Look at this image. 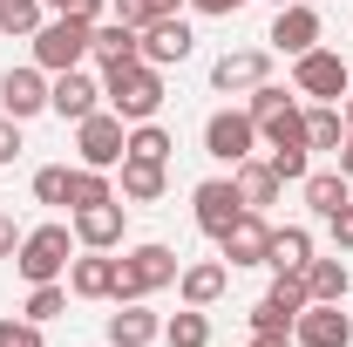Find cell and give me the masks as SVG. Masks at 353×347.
I'll return each mask as SVG.
<instances>
[{"instance_id":"cell-16","label":"cell","mask_w":353,"mask_h":347,"mask_svg":"<svg viewBox=\"0 0 353 347\" xmlns=\"http://www.w3.org/2000/svg\"><path fill=\"white\" fill-rule=\"evenodd\" d=\"M116 279H123V259H109V252H75L68 259V293L75 300H116Z\"/></svg>"},{"instance_id":"cell-42","label":"cell","mask_w":353,"mask_h":347,"mask_svg":"<svg viewBox=\"0 0 353 347\" xmlns=\"http://www.w3.org/2000/svg\"><path fill=\"white\" fill-rule=\"evenodd\" d=\"M340 171H347V184H353V109H347V143H340Z\"/></svg>"},{"instance_id":"cell-22","label":"cell","mask_w":353,"mask_h":347,"mask_svg":"<svg viewBox=\"0 0 353 347\" xmlns=\"http://www.w3.org/2000/svg\"><path fill=\"white\" fill-rule=\"evenodd\" d=\"M299 191H306V212H312V218H333L340 205H353V184H347L340 164H333V171H306Z\"/></svg>"},{"instance_id":"cell-32","label":"cell","mask_w":353,"mask_h":347,"mask_svg":"<svg viewBox=\"0 0 353 347\" xmlns=\"http://www.w3.org/2000/svg\"><path fill=\"white\" fill-rule=\"evenodd\" d=\"M265 164L285 177V184H306V171H312V150H306V143H285V150H265Z\"/></svg>"},{"instance_id":"cell-23","label":"cell","mask_w":353,"mask_h":347,"mask_svg":"<svg viewBox=\"0 0 353 347\" xmlns=\"http://www.w3.org/2000/svg\"><path fill=\"white\" fill-rule=\"evenodd\" d=\"M306 259H312V232L306 225H272L265 265H272V272H306Z\"/></svg>"},{"instance_id":"cell-5","label":"cell","mask_w":353,"mask_h":347,"mask_svg":"<svg viewBox=\"0 0 353 347\" xmlns=\"http://www.w3.org/2000/svg\"><path fill=\"white\" fill-rule=\"evenodd\" d=\"M204 157L211 164H245V157H259V123L245 116V109H211L204 116Z\"/></svg>"},{"instance_id":"cell-13","label":"cell","mask_w":353,"mask_h":347,"mask_svg":"<svg viewBox=\"0 0 353 347\" xmlns=\"http://www.w3.org/2000/svg\"><path fill=\"white\" fill-rule=\"evenodd\" d=\"M123 232H130V205H123V198L82 205V212H75V245H88V252H116Z\"/></svg>"},{"instance_id":"cell-41","label":"cell","mask_w":353,"mask_h":347,"mask_svg":"<svg viewBox=\"0 0 353 347\" xmlns=\"http://www.w3.org/2000/svg\"><path fill=\"white\" fill-rule=\"evenodd\" d=\"M14 252H21V225L0 212V259H14Z\"/></svg>"},{"instance_id":"cell-37","label":"cell","mask_w":353,"mask_h":347,"mask_svg":"<svg viewBox=\"0 0 353 347\" xmlns=\"http://www.w3.org/2000/svg\"><path fill=\"white\" fill-rule=\"evenodd\" d=\"M48 14H82V21H102L109 14V0H41Z\"/></svg>"},{"instance_id":"cell-45","label":"cell","mask_w":353,"mask_h":347,"mask_svg":"<svg viewBox=\"0 0 353 347\" xmlns=\"http://www.w3.org/2000/svg\"><path fill=\"white\" fill-rule=\"evenodd\" d=\"M340 109H353V62H347V102H340Z\"/></svg>"},{"instance_id":"cell-20","label":"cell","mask_w":353,"mask_h":347,"mask_svg":"<svg viewBox=\"0 0 353 347\" xmlns=\"http://www.w3.org/2000/svg\"><path fill=\"white\" fill-rule=\"evenodd\" d=\"M224 286H231V265L224 259H197L176 272V293H183V306H218Z\"/></svg>"},{"instance_id":"cell-1","label":"cell","mask_w":353,"mask_h":347,"mask_svg":"<svg viewBox=\"0 0 353 347\" xmlns=\"http://www.w3.org/2000/svg\"><path fill=\"white\" fill-rule=\"evenodd\" d=\"M102 109H116L123 123H157V109H163V68H150L143 55L136 62H109L102 68Z\"/></svg>"},{"instance_id":"cell-12","label":"cell","mask_w":353,"mask_h":347,"mask_svg":"<svg viewBox=\"0 0 353 347\" xmlns=\"http://www.w3.org/2000/svg\"><path fill=\"white\" fill-rule=\"evenodd\" d=\"M292 341L299 347H353V313H340V300H312L292 320Z\"/></svg>"},{"instance_id":"cell-4","label":"cell","mask_w":353,"mask_h":347,"mask_svg":"<svg viewBox=\"0 0 353 347\" xmlns=\"http://www.w3.org/2000/svg\"><path fill=\"white\" fill-rule=\"evenodd\" d=\"M176 272H183V259H176L163 238L130 245V252H123V279H116V306H123V300H150V293L176 286Z\"/></svg>"},{"instance_id":"cell-40","label":"cell","mask_w":353,"mask_h":347,"mask_svg":"<svg viewBox=\"0 0 353 347\" xmlns=\"http://www.w3.org/2000/svg\"><path fill=\"white\" fill-rule=\"evenodd\" d=\"M245 0H190V14H204V21H224V14H238Z\"/></svg>"},{"instance_id":"cell-11","label":"cell","mask_w":353,"mask_h":347,"mask_svg":"<svg viewBox=\"0 0 353 347\" xmlns=\"http://www.w3.org/2000/svg\"><path fill=\"white\" fill-rule=\"evenodd\" d=\"M259 82H272V48H224L218 62H211V88L218 95H252Z\"/></svg>"},{"instance_id":"cell-6","label":"cell","mask_w":353,"mask_h":347,"mask_svg":"<svg viewBox=\"0 0 353 347\" xmlns=\"http://www.w3.org/2000/svg\"><path fill=\"white\" fill-rule=\"evenodd\" d=\"M75 150H82L88 171H116L123 164V150H130V123L116 116V109H95L75 123Z\"/></svg>"},{"instance_id":"cell-3","label":"cell","mask_w":353,"mask_h":347,"mask_svg":"<svg viewBox=\"0 0 353 347\" xmlns=\"http://www.w3.org/2000/svg\"><path fill=\"white\" fill-rule=\"evenodd\" d=\"M88 41H95V21H82V14H48L28 48H34V68L61 75V68H82L88 62Z\"/></svg>"},{"instance_id":"cell-15","label":"cell","mask_w":353,"mask_h":347,"mask_svg":"<svg viewBox=\"0 0 353 347\" xmlns=\"http://www.w3.org/2000/svg\"><path fill=\"white\" fill-rule=\"evenodd\" d=\"M0 109L14 116V123H28V116H48V68H7L0 75Z\"/></svg>"},{"instance_id":"cell-27","label":"cell","mask_w":353,"mask_h":347,"mask_svg":"<svg viewBox=\"0 0 353 347\" xmlns=\"http://www.w3.org/2000/svg\"><path fill=\"white\" fill-rule=\"evenodd\" d=\"M163 341L170 347H211V306H176L163 320Z\"/></svg>"},{"instance_id":"cell-19","label":"cell","mask_w":353,"mask_h":347,"mask_svg":"<svg viewBox=\"0 0 353 347\" xmlns=\"http://www.w3.org/2000/svg\"><path fill=\"white\" fill-rule=\"evenodd\" d=\"M163 341V313H150V300H123L109 313V347H150Z\"/></svg>"},{"instance_id":"cell-28","label":"cell","mask_w":353,"mask_h":347,"mask_svg":"<svg viewBox=\"0 0 353 347\" xmlns=\"http://www.w3.org/2000/svg\"><path fill=\"white\" fill-rule=\"evenodd\" d=\"M123 157H143V164H170L176 157V136L163 123H130V150Z\"/></svg>"},{"instance_id":"cell-10","label":"cell","mask_w":353,"mask_h":347,"mask_svg":"<svg viewBox=\"0 0 353 347\" xmlns=\"http://www.w3.org/2000/svg\"><path fill=\"white\" fill-rule=\"evenodd\" d=\"M102 109V75H88V68H61V75H48V116H61V123H82Z\"/></svg>"},{"instance_id":"cell-30","label":"cell","mask_w":353,"mask_h":347,"mask_svg":"<svg viewBox=\"0 0 353 347\" xmlns=\"http://www.w3.org/2000/svg\"><path fill=\"white\" fill-rule=\"evenodd\" d=\"M48 21L41 0H0V35H14V41H34V28Z\"/></svg>"},{"instance_id":"cell-39","label":"cell","mask_w":353,"mask_h":347,"mask_svg":"<svg viewBox=\"0 0 353 347\" xmlns=\"http://www.w3.org/2000/svg\"><path fill=\"white\" fill-rule=\"evenodd\" d=\"M326 232H333V245H340V252H353V205H340V212L326 218Z\"/></svg>"},{"instance_id":"cell-43","label":"cell","mask_w":353,"mask_h":347,"mask_svg":"<svg viewBox=\"0 0 353 347\" xmlns=\"http://www.w3.org/2000/svg\"><path fill=\"white\" fill-rule=\"evenodd\" d=\"M245 347H299V341H292V334H252Z\"/></svg>"},{"instance_id":"cell-29","label":"cell","mask_w":353,"mask_h":347,"mask_svg":"<svg viewBox=\"0 0 353 347\" xmlns=\"http://www.w3.org/2000/svg\"><path fill=\"white\" fill-rule=\"evenodd\" d=\"M109 198H116L109 171H88V164H75V177H68V212H82V205H109Z\"/></svg>"},{"instance_id":"cell-24","label":"cell","mask_w":353,"mask_h":347,"mask_svg":"<svg viewBox=\"0 0 353 347\" xmlns=\"http://www.w3.org/2000/svg\"><path fill=\"white\" fill-rule=\"evenodd\" d=\"M299 279H306V300H347V293H353V272H347V259H319V252H312Z\"/></svg>"},{"instance_id":"cell-34","label":"cell","mask_w":353,"mask_h":347,"mask_svg":"<svg viewBox=\"0 0 353 347\" xmlns=\"http://www.w3.org/2000/svg\"><path fill=\"white\" fill-rule=\"evenodd\" d=\"M292 320H299V313H285V306L272 300V293L252 306V334H292Z\"/></svg>"},{"instance_id":"cell-33","label":"cell","mask_w":353,"mask_h":347,"mask_svg":"<svg viewBox=\"0 0 353 347\" xmlns=\"http://www.w3.org/2000/svg\"><path fill=\"white\" fill-rule=\"evenodd\" d=\"M68 164H41L34 171V205H68Z\"/></svg>"},{"instance_id":"cell-8","label":"cell","mask_w":353,"mask_h":347,"mask_svg":"<svg viewBox=\"0 0 353 347\" xmlns=\"http://www.w3.org/2000/svg\"><path fill=\"white\" fill-rule=\"evenodd\" d=\"M292 88H299L306 102H347V62H340L333 48H306V55L292 62Z\"/></svg>"},{"instance_id":"cell-31","label":"cell","mask_w":353,"mask_h":347,"mask_svg":"<svg viewBox=\"0 0 353 347\" xmlns=\"http://www.w3.org/2000/svg\"><path fill=\"white\" fill-rule=\"evenodd\" d=\"M21 313H28L34 327H48V320H61V313H68V279H48V286H34Z\"/></svg>"},{"instance_id":"cell-17","label":"cell","mask_w":353,"mask_h":347,"mask_svg":"<svg viewBox=\"0 0 353 347\" xmlns=\"http://www.w3.org/2000/svg\"><path fill=\"white\" fill-rule=\"evenodd\" d=\"M265 245H272L265 212H238V225L218 238V259H224V265H265Z\"/></svg>"},{"instance_id":"cell-9","label":"cell","mask_w":353,"mask_h":347,"mask_svg":"<svg viewBox=\"0 0 353 347\" xmlns=\"http://www.w3.org/2000/svg\"><path fill=\"white\" fill-rule=\"evenodd\" d=\"M238 212H252V205L238 198V184H231V177H204V184L190 191V218H197V232H204V238H224V232L238 225Z\"/></svg>"},{"instance_id":"cell-36","label":"cell","mask_w":353,"mask_h":347,"mask_svg":"<svg viewBox=\"0 0 353 347\" xmlns=\"http://www.w3.org/2000/svg\"><path fill=\"white\" fill-rule=\"evenodd\" d=\"M109 21H123V28H136V35H143L157 14H150V0H109Z\"/></svg>"},{"instance_id":"cell-25","label":"cell","mask_w":353,"mask_h":347,"mask_svg":"<svg viewBox=\"0 0 353 347\" xmlns=\"http://www.w3.org/2000/svg\"><path fill=\"white\" fill-rule=\"evenodd\" d=\"M88 55H95L102 68H109V62H136V55H143V35H136V28H123V21H95Z\"/></svg>"},{"instance_id":"cell-26","label":"cell","mask_w":353,"mask_h":347,"mask_svg":"<svg viewBox=\"0 0 353 347\" xmlns=\"http://www.w3.org/2000/svg\"><path fill=\"white\" fill-rule=\"evenodd\" d=\"M306 143L340 157V143H347V109H340V102H312L306 109Z\"/></svg>"},{"instance_id":"cell-44","label":"cell","mask_w":353,"mask_h":347,"mask_svg":"<svg viewBox=\"0 0 353 347\" xmlns=\"http://www.w3.org/2000/svg\"><path fill=\"white\" fill-rule=\"evenodd\" d=\"M190 0H150V14H183Z\"/></svg>"},{"instance_id":"cell-7","label":"cell","mask_w":353,"mask_h":347,"mask_svg":"<svg viewBox=\"0 0 353 347\" xmlns=\"http://www.w3.org/2000/svg\"><path fill=\"white\" fill-rule=\"evenodd\" d=\"M319 35H326V21H319V7L312 0H279V14H272V55H306V48H319Z\"/></svg>"},{"instance_id":"cell-38","label":"cell","mask_w":353,"mask_h":347,"mask_svg":"<svg viewBox=\"0 0 353 347\" xmlns=\"http://www.w3.org/2000/svg\"><path fill=\"white\" fill-rule=\"evenodd\" d=\"M14 157H21V123H14V116L0 109V171H7Z\"/></svg>"},{"instance_id":"cell-35","label":"cell","mask_w":353,"mask_h":347,"mask_svg":"<svg viewBox=\"0 0 353 347\" xmlns=\"http://www.w3.org/2000/svg\"><path fill=\"white\" fill-rule=\"evenodd\" d=\"M0 347H48L28 313H0Z\"/></svg>"},{"instance_id":"cell-18","label":"cell","mask_w":353,"mask_h":347,"mask_svg":"<svg viewBox=\"0 0 353 347\" xmlns=\"http://www.w3.org/2000/svg\"><path fill=\"white\" fill-rule=\"evenodd\" d=\"M163 191H170V164H143V157L116 164V198L123 205H157Z\"/></svg>"},{"instance_id":"cell-2","label":"cell","mask_w":353,"mask_h":347,"mask_svg":"<svg viewBox=\"0 0 353 347\" xmlns=\"http://www.w3.org/2000/svg\"><path fill=\"white\" fill-rule=\"evenodd\" d=\"M75 225H34L21 232V252H14V272L28 286H48V279H68V259H75Z\"/></svg>"},{"instance_id":"cell-14","label":"cell","mask_w":353,"mask_h":347,"mask_svg":"<svg viewBox=\"0 0 353 347\" xmlns=\"http://www.w3.org/2000/svg\"><path fill=\"white\" fill-rule=\"evenodd\" d=\"M190 48H197V28H190L183 14H157V21L143 28V62H150V68L190 62Z\"/></svg>"},{"instance_id":"cell-21","label":"cell","mask_w":353,"mask_h":347,"mask_svg":"<svg viewBox=\"0 0 353 347\" xmlns=\"http://www.w3.org/2000/svg\"><path fill=\"white\" fill-rule=\"evenodd\" d=\"M231 184H238V198H245L252 212H265V205H279V191H285V177L272 171L265 157H245V164H231Z\"/></svg>"}]
</instances>
